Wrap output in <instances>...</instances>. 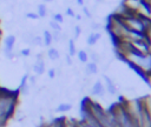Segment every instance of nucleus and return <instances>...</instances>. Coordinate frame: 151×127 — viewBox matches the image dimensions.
<instances>
[{
  "label": "nucleus",
  "mask_w": 151,
  "mask_h": 127,
  "mask_svg": "<svg viewBox=\"0 0 151 127\" xmlns=\"http://www.w3.org/2000/svg\"><path fill=\"white\" fill-rule=\"evenodd\" d=\"M18 91H8L0 88V122L6 125L12 119L17 111L18 105Z\"/></svg>",
  "instance_id": "nucleus-1"
},
{
  "label": "nucleus",
  "mask_w": 151,
  "mask_h": 127,
  "mask_svg": "<svg viewBox=\"0 0 151 127\" xmlns=\"http://www.w3.org/2000/svg\"><path fill=\"white\" fill-rule=\"evenodd\" d=\"M31 69L33 71L34 75H42L45 73V69H46V65H45V61L44 59H37L34 61V63L31 66Z\"/></svg>",
  "instance_id": "nucleus-2"
},
{
  "label": "nucleus",
  "mask_w": 151,
  "mask_h": 127,
  "mask_svg": "<svg viewBox=\"0 0 151 127\" xmlns=\"http://www.w3.org/2000/svg\"><path fill=\"white\" fill-rule=\"evenodd\" d=\"M103 79H104V87H105V91L109 92L111 95H114L117 93V87L113 82V80L107 76V75H103Z\"/></svg>",
  "instance_id": "nucleus-3"
},
{
  "label": "nucleus",
  "mask_w": 151,
  "mask_h": 127,
  "mask_svg": "<svg viewBox=\"0 0 151 127\" xmlns=\"http://www.w3.org/2000/svg\"><path fill=\"white\" fill-rule=\"evenodd\" d=\"M91 92H92V94H93L94 96H103V95L105 94L106 91H105L104 83H103L100 80H97V81L93 83Z\"/></svg>",
  "instance_id": "nucleus-4"
},
{
  "label": "nucleus",
  "mask_w": 151,
  "mask_h": 127,
  "mask_svg": "<svg viewBox=\"0 0 151 127\" xmlns=\"http://www.w3.org/2000/svg\"><path fill=\"white\" fill-rule=\"evenodd\" d=\"M100 39H101V34H100V32H91V33L87 35L86 44H87V46L92 47V46L97 45L98 41H99Z\"/></svg>",
  "instance_id": "nucleus-5"
},
{
  "label": "nucleus",
  "mask_w": 151,
  "mask_h": 127,
  "mask_svg": "<svg viewBox=\"0 0 151 127\" xmlns=\"http://www.w3.org/2000/svg\"><path fill=\"white\" fill-rule=\"evenodd\" d=\"M98 73V63L93 61H88L85 63V74L86 75H96Z\"/></svg>",
  "instance_id": "nucleus-6"
},
{
  "label": "nucleus",
  "mask_w": 151,
  "mask_h": 127,
  "mask_svg": "<svg viewBox=\"0 0 151 127\" xmlns=\"http://www.w3.org/2000/svg\"><path fill=\"white\" fill-rule=\"evenodd\" d=\"M42 42H44V46L46 47H51L52 44H53V38H52V33L50 29H44L42 31Z\"/></svg>",
  "instance_id": "nucleus-7"
},
{
  "label": "nucleus",
  "mask_w": 151,
  "mask_h": 127,
  "mask_svg": "<svg viewBox=\"0 0 151 127\" xmlns=\"http://www.w3.org/2000/svg\"><path fill=\"white\" fill-rule=\"evenodd\" d=\"M47 58L50 59V60H52V61H55V60H58L59 58H60V52H59V49L58 48H55V47H48V49H47Z\"/></svg>",
  "instance_id": "nucleus-8"
},
{
  "label": "nucleus",
  "mask_w": 151,
  "mask_h": 127,
  "mask_svg": "<svg viewBox=\"0 0 151 127\" xmlns=\"http://www.w3.org/2000/svg\"><path fill=\"white\" fill-rule=\"evenodd\" d=\"M77 47H76V40L74 39H68V45H67V54L70 55V56H76V54H77Z\"/></svg>",
  "instance_id": "nucleus-9"
},
{
  "label": "nucleus",
  "mask_w": 151,
  "mask_h": 127,
  "mask_svg": "<svg viewBox=\"0 0 151 127\" xmlns=\"http://www.w3.org/2000/svg\"><path fill=\"white\" fill-rule=\"evenodd\" d=\"M47 13H48V9H47V6L44 4V2H41V4H38V6H37V14H38V16H39V19L41 18H45L46 15H47Z\"/></svg>",
  "instance_id": "nucleus-10"
},
{
  "label": "nucleus",
  "mask_w": 151,
  "mask_h": 127,
  "mask_svg": "<svg viewBox=\"0 0 151 127\" xmlns=\"http://www.w3.org/2000/svg\"><path fill=\"white\" fill-rule=\"evenodd\" d=\"M77 58H78V60L81 62V63H86V62H88L90 60H88V53L85 51V49H79V51H77Z\"/></svg>",
  "instance_id": "nucleus-11"
},
{
  "label": "nucleus",
  "mask_w": 151,
  "mask_h": 127,
  "mask_svg": "<svg viewBox=\"0 0 151 127\" xmlns=\"http://www.w3.org/2000/svg\"><path fill=\"white\" fill-rule=\"evenodd\" d=\"M71 108H72V105H71V103H68V102H63V103H60L59 106H57L55 112H58V113H64V112H68Z\"/></svg>",
  "instance_id": "nucleus-12"
},
{
  "label": "nucleus",
  "mask_w": 151,
  "mask_h": 127,
  "mask_svg": "<svg viewBox=\"0 0 151 127\" xmlns=\"http://www.w3.org/2000/svg\"><path fill=\"white\" fill-rule=\"evenodd\" d=\"M32 53L31 47H24L21 49H19V56L20 58H29Z\"/></svg>",
  "instance_id": "nucleus-13"
},
{
  "label": "nucleus",
  "mask_w": 151,
  "mask_h": 127,
  "mask_svg": "<svg viewBox=\"0 0 151 127\" xmlns=\"http://www.w3.org/2000/svg\"><path fill=\"white\" fill-rule=\"evenodd\" d=\"M31 45H34V46H44V42H42V38H41V35L34 34V35H33V39H32V44H31Z\"/></svg>",
  "instance_id": "nucleus-14"
},
{
  "label": "nucleus",
  "mask_w": 151,
  "mask_h": 127,
  "mask_svg": "<svg viewBox=\"0 0 151 127\" xmlns=\"http://www.w3.org/2000/svg\"><path fill=\"white\" fill-rule=\"evenodd\" d=\"M52 20L53 21H55L57 24H59V25H61L63 22H64V15L61 14V13H54L53 15H52Z\"/></svg>",
  "instance_id": "nucleus-15"
},
{
  "label": "nucleus",
  "mask_w": 151,
  "mask_h": 127,
  "mask_svg": "<svg viewBox=\"0 0 151 127\" xmlns=\"http://www.w3.org/2000/svg\"><path fill=\"white\" fill-rule=\"evenodd\" d=\"M48 25H50L51 31H55V32H61V31H63L61 26H60L59 24H57L55 21H53V20H51V21L48 22Z\"/></svg>",
  "instance_id": "nucleus-16"
},
{
  "label": "nucleus",
  "mask_w": 151,
  "mask_h": 127,
  "mask_svg": "<svg viewBox=\"0 0 151 127\" xmlns=\"http://www.w3.org/2000/svg\"><path fill=\"white\" fill-rule=\"evenodd\" d=\"M25 18H26V19H29V20H38V19H39L37 12H31V11L25 13Z\"/></svg>",
  "instance_id": "nucleus-17"
},
{
  "label": "nucleus",
  "mask_w": 151,
  "mask_h": 127,
  "mask_svg": "<svg viewBox=\"0 0 151 127\" xmlns=\"http://www.w3.org/2000/svg\"><path fill=\"white\" fill-rule=\"evenodd\" d=\"M80 34H81V27H80L79 25H76V26H74V31H73V38H72V39L77 40V39L80 36Z\"/></svg>",
  "instance_id": "nucleus-18"
},
{
  "label": "nucleus",
  "mask_w": 151,
  "mask_h": 127,
  "mask_svg": "<svg viewBox=\"0 0 151 127\" xmlns=\"http://www.w3.org/2000/svg\"><path fill=\"white\" fill-rule=\"evenodd\" d=\"M88 60L98 63V61H99V55H98V53H96V52H91V54H88Z\"/></svg>",
  "instance_id": "nucleus-19"
},
{
  "label": "nucleus",
  "mask_w": 151,
  "mask_h": 127,
  "mask_svg": "<svg viewBox=\"0 0 151 127\" xmlns=\"http://www.w3.org/2000/svg\"><path fill=\"white\" fill-rule=\"evenodd\" d=\"M65 14H66L67 16H70V18H74V16H76V12L73 11V8H72V7H66Z\"/></svg>",
  "instance_id": "nucleus-20"
},
{
  "label": "nucleus",
  "mask_w": 151,
  "mask_h": 127,
  "mask_svg": "<svg viewBox=\"0 0 151 127\" xmlns=\"http://www.w3.org/2000/svg\"><path fill=\"white\" fill-rule=\"evenodd\" d=\"M47 76H48L50 79H54V78L57 76V69H55V68H50V69L47 71Z\"/></svg>",
  "instance_id": "nucleus-21"
},
{
  "label": "nucleus",
  "mask_w": 151,
  "mask_h": 127,
  "mask_svg": "<svg viewBox=\"0 0 151 127\" xmlns=\"http://www.w3.org/2000/svg\"><path fill=\"white\" fill-rule=\"evenodd\" d=\"M83 12H84V14H85L87 18H91V12H90V9H88L86 6H83Z\"/></svg>",
  "instance_id": "nucleus-22"
},
{
  "label": "nucleus",
  "mask_w": 151,
  "mask_h": 127,
  "mask_svg": "<svg viewBox=\"0 0 151 127\" xmlns=\"http://www.w3.org/2000/svg\"><path fill=\"white\" fill-rule=\"evenodd\" d=\"M91 28H92V31H93V32H98V29L100 28V25H99V24H97V22H92Z\"/></svg>",
  "instance_id": "nucleus-23"
},
{
  "label": "nucleus",
  "mask_w": 151,
  "mask_h": 127,
  "mask_svg": "<svg viewBox=\"0 0 151 127\" xmlns=\"http://www.w3.org/2000/svg\"><path fill=\"white\" fill-rule=\"evenodd\" d=\"M66 62L67 65H72V56H70L68 54H66Z\"/></svg>",
  "instance_id": "nucleus-24"
},
{
  "label": "nucleus",
  "mask_w": 151,
  "mask_h": 127,
  "mask_svg": "<svg viewBox=\"0 0 151 127\" xmlns=\"http://www.w3.org/2000/svg\"><path fill=\"white\" fill-rule=\"evenodd\" d=\"M77 4H78L79 6H84V4H85V0H77Z\"/></svg>",
  "instance_id": "nucleus-25"
},
{
  "label": "nucleus",
  "mask_w": 151,
  "mask_h": 127,
  "mask_svg": "<svg viewBox=\"0 0 151 127\" xmlns=\"http://www.w3.org/2000/svg\"><path fill=\"white\" fill-rule=\"evenodd\" d=\"M77 20H81V15L80 14H76V16H74Z\"/></svg>",
  "instance_id": "nucleus-26"
},
{
  "label": "nucleus",
  "mask_w": 151,
  "mask_h": 127,
  "mask_svg": "<svg viewBox=\"0 0 151 127\" xmlns=\"http://www.w3.org/2000/svg\"><path fill=\"white\" fill-rule=\"evenodd\" d=\"M44 4H48V2H53V0H42Z\"/></svg>",
  "instance_id": "nucleus-27"
},
{
  "label": "nucleus",
  "mask_w": 151,
  "mask_h": 127,
  "mask_svg": "<svg viewBox=\"0 0 151 127\" xmlns=\"http://www.w3.org/2000/svg\"><path fill=\"white\" fill-rule=\"evenodd\" d=\"M5 126H6V125H4V123H1V122H0V127H5Z\"/></svg>",
  "instance_id": "nucleus-28"
},
{
  "label": "nucleus",
  "mask_w": 151,
  "mask_h": 127,
  "mask_svg": "<svg viewBox=\"0 0 151 127\" xmlns=\"http://www.w3.org/2000/svg\"><path fill=\"white\" fill-rule=\"evenodd\" d=\"M150 2H151V0H150Z\"/></svg>",
  "instance_id": "nucleus-29"
}]
</instances>
